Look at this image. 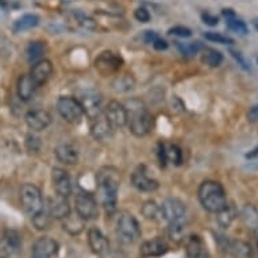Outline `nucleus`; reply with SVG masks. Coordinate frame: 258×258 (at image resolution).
<instances>
[{
  "instance_id": "obj_4",
  "label": "nucleus",
  "mask_w": 258,
  "mask_h": 258,
  "mask_svg": "<svg viewBox=\"0 0 258 258\" xmlns=\"http://www.w3.org/2000/svg\"><path fill=\"white\" fill-rule=\"evenodd\" d=\"M116 237L124 245H132L141 238V226L136 216L123 211L116 220Z\"/></svg>"
},
{
  "instance_id": "obj_44",
  "label": "nucleus",
  "mask_w": 258,
  "mask_h": 258,
  "mask_svg": "<svg viewBox=\"0 0 258 258\" xmlns=\"http://www.w3.org/2000/svg\"><path fill=\"white\" fill-rule=\"evenodd\" d=\"M202 21H203V23H206L208 26H216L219 23V18L210 13H204L202 14Z\"/></svg>"
},
{
  "instance_id": "obj_33",
  "label": "nucleus",
  "mask_w": 258,
  "mask_h": 258,
  "mask_svg": "<svg viewBox=\"0 0 258 258\" xmlns=\"http://www.w3.org/2000/svg\"><path fill=\"white\" fill-rule=\"evenodd\" d=\"M142 215L149 220H157L161 216V207L154 202V200H148L145 202L144 206L141 207Z\"/></svg>"
},
{
  "instance_id": "obj_45",
  "label": "nucleus",
  "mask_w": 258,
  "mask_h": 258,
  "mask_svg": "<svg viewBox=\"0 0 258 258\" xmlns=\"http://www.w3.org/2000/svg\"><path fill=\"white\" fill-rule=\"evenodd\" d=\"M152 45L156 50H166V49L169 47V45H168V42H166L165 39L160 38V37H158V38L152 43Z\"/></svg>"
},
{
  "instance_id": "obj_27",
  "label": "nucleus",
  "mask_w": 258,
  "mask_h": 258,
  "mask_svg": "<svg viewBox=\"0 0 258 258\" xmlns=\"http://www.w3.org/2000/svg\"><path fill=\"white\" fill-rule=\"evenodd\" d=\"M46 51V46L45 42L41 41H34V42H30L27 49H26V57L30 63H35L43 59V54Z\"/></svg>"
},
{
  "instance_id": "obj_5",
  "label": "nucleus",
  "mask_w": 258,
  "mask_h": 258,
  "mask_svg": "<svg viewBox=\"0 0 258 258\" xmlns=\"http://www.w3.org/2000/svg\"><path fill=\"white\" fill-rule=\"evenodd\" d=\"M21 203L26 214L31 216V218L39 214L45 208L42 192L34 184H25L22 186Z\"/></svg>"
},
{
  "instance_id": "obj_50",
  "label": "nucleus",
  "mask_w": 258,
  "mask_h": 258,
  "mask_svg": "<svg viewBox=\"0 0 258 258\" xmlns=\"http://www.w3.org/2000/svg\"><path fill=\"white\" fill-rule=\"evenodd\" d=\"M251 23H253L254 29H255V30H257V31H258V18H254L253 22H251Z\"/></svg>"
},
{
  "instance_id": "obj_10",
  "label": "nucleus",
  "mask_w": 258,
  "mask_h": 258,
  "mask_svg": "<svg viewBox=\"0 0 258 258\" xmlns=\"http://www.w3.org/2000/svg\"><path fill=\"white\" fill-rule=\"evenodd\" d=\"M104 118L107 119V122L110 123L114 130L126 126L127 112L124 104L116 102V100H111L104 108Z\"/></svg>"
},
{
  "instance_id": "obj_46",
  "label": "nucleus",
  "mask_w": 258,
  "mask_h": 258,
  "mask_svg": "<svg viewBox=\"0 0 258 258\" xmlns=\"http://www.w3.org/2000/svg\"><path fill=\"white\" fill-rule=\"evenodd\" d=\"M247 119L250 122H258V104L257 106H253L247 112Z\"/></svg>"
},
{
  "instance_id": "obj_23",
  "label": "nucleus",
  "mask_w": 258,
  "mask_h": 258,
  "mask_svg": "<svg viewBox=\"0 0 258 258\" xmlns=\"http://www.w3.org/2000/svg\"><path fill=\"white\" fill-rule=\"evenodd\" d=\"M168 251V245L165 241H162L161 238H154L150 241L144 242L141 245L140 253L144 258H150V257H161Z\"/></svg>"
},
{
  "instance_id": "obj_28",
  "label": "nucleus",
  "mask_w": 258,
  "mask_h": 258,
  "mask_svg": "<svg viewBox=\"0 0 258 258\" xmlns=\"http://www.w3.org/2000/svg\"><path fill=\"white\" fill-rule=\"evenodd\" d=\"M62 220V229L65 230L67 233L71 234V235H77V234H80L81 231L84 230L85 220L83 219V218H80L79 215H69Z\"/></svg>"
},
{
  "instance_id": "obj_3",
  "label": "nucleus",
  "mask_w": 258,
  "mask_h": 258,
  "mask_svg": "<svg viewBox=\"0 0 258 258\" xmlns=\"http://www.w3.org/2000/svg\"><path fill=\"white\" fill-rule=\"evenodd\" d=\"M198 196L204 210L212 214L220 212L229 203L223 185L214 180H206L202 182L198 190Z\"/></svg>"
},
{
  "instance_id": "obj_24",
  "label": "nucleus",
  "mask_w": 258,
  "mask_h": 258,
  "mask_svg": "<svg viewBox=\"0 0 258 258\" xmlns=\"http://www.w3.org/2000/svg\"><path fill=\"white\" fill-rule=\"evenodd\" d=\"M38 88L37 85L34 84V81L31 80L30 75H22L19 79H18V96L23 102H29L30 99L34 96L35 89Z\"/></svg>"
},
{
  "instance_id": "obj_7",
  "label": "nucleus",
  "mask_w": 258,
  "mask_h": 258,
  "mask_svg": "<svg viewBox=\"0 0 258 258\" xmlns=\"http://www.w3.org/2000/svg\"><path fill=\"white\" fill-rule=\"evenodd\" d=\"M75 206H76V214L80 218L87 222V220L96 219L99 215L98 200L95 196L88 194V192H79L75 198Z\"/></svg>"
},
{
  "instance_id": "obj_20",
  "label": "nucleus",
  "mask_w": 258,
  "mask_h": 258,
  "mask_svg": "<svg viewBox=\"0 0 258 258\" xmlns=\"http://www.w3.org/2000/svg\"><path fill=\"white\" fill-rule=\"evenodd\" d=\"M51 75H53V65L49 59H41L38 62L33 63V68L30 72V77L37 87L46 84Z\"/></svg>"
},
{
  "instance_id": "obj_52",
  "label": "nucleus",
  "mask_w": 258,
  "mask_h": 258,
  "mask_svg": "<svg viewBox=\"0 0 258 258\" xmlns=\"http://www.w3.org/2000/svg\"><path fill=\"white\" fill-rule=\"evenodd\" d=\"M257 62H258V58H257Z\"/></svg>"
},
{
  "instance_id": "obj_40",
  "label": "nucleus",
  "mask_w": 258,
  "mask_h": 258,
  "mask_svg": "<svg viewBox=\"0 0 258 258\" xmlns=\"http://www.w3.org/2000/svg\"><path fill=\"white\" fill-rule=\"evenodd\" d=\"M168 34L180 37V38H189L192 35V30L188 29V27H184V26H174V27L168 30Z\"/></svg>"
},
{
  "instance_id": "obj_11",
  "label": "nucleus",
  "mask_w": 258,
  "mask_h": 258,
  "mask_svg": "<svg viewBox=\"0 0 258 258\" xmlns=\"http://www.w3.org/2000/svg\"><path fill=\"white\" fill-rule=\"evenodd\" d=\"M132 182L133 185L141 192H154L160 186L156 178L150 177L148 168L145 165L137 166L132 174Z\"/></svg>"
},
{
  "instance_id": "obj_1",
  "label": "nucleus",
  "mask_w": 258,
  "mask_h": 258,
  "mask_svg": "<svg viewBox=\"0 0 258 258\" xmlns=\"http://www.w3.org/2000/svg\"><path fill=\"white\" fill-rule=\"evenodd\" d=\"M99 202L106 211L112 212L116 208L120 174L112 166H104L96 174Z\"/></svg>"
},
{
  "instance_id": "obj_16",
  "label": "nucleus",
  "mask_w": 258,
  "mask_h": 258,
  "mask_svg": "<svg viewBox=\"0 0 258 258\" xmlns=\"http://www.w3.org/2000/svg\"><path fill=\"white\" fill-rule=\"evenodd\" d=\"M51 181L54 186L55 194L63 198H68L72 194V182L68 172L62 168H53L51 170Z\"/></svg>"
},
{
  "instance_id": "obj_42",
  "label": "nucleus",
  "mask_w": 258,
  "mask_h": 258,
  "mask_svg": "<svg viewBox=\"0 0 258 258\" xmlns=\"http://www.w3.org/2000/svg\"><path fill=\"white\" fill-rule=\"evenodd\" d=\"M134 18H136L137 21L141 22V23H148L150 21V13L148 11V9H145V7H138V9L134 11Z\"/></svg>"
},
{
  "instance_id": "obj_49",
  "label": "nucleus",
  "mask_w": 258,
  "mask_h": 258,
  "mask_svg": "<svg viewBox=\"0 0 258 258\" xmlns=\"http://www.w3.org/2000/svg\"><path fill=\"white\" fill-rule=\"evenodd\" d=\"M254 241H255V246H257L258 250V227H255V230H254Z\"/></svg>"
},
{
  "instance_id": "obj_19",
  "label": "nucleus",
  "mask_w": 258,
  "mask_h": 258,
  "mask_svg": "<svg viewBox=\"0 0 258 258\" xmlns=\"http://www.w3.org/2000/svg\"><path fill=\"white\" fill-rule=\"evenodd\" d=\"M47 212L51 218L62 220L67 216L71 215V206H69L68 198L55 195L49 198L47 200Z\"/></svg>"
},
{
  "instance_id": "obj_6",
  "label": "nucleus",
  "mask_w": 258,
  "mask_h": 258,
  "mask_svg": "<svg viewBox=\"0 0 258 258\" xmlns=\"http://www.w3.org/2000/svg\"><path fill=\"white\" fill-rule=\"evenodd\" d=\"M55 107H57L59 116L65 119L68 123H72V124L80 123L83 115H84V110H83L80 100H77L76 98H72V96L58 98Z\"/></svg>"
},
{
  "instance_id": "obj_37",
  "label": "nucleus",
  "mask_w": 258,
  "mask_h": 258,
  "mask_svg": "<svg viewBox=\"0 0 258 258\" xmlns=\"http://www.w3.org/2000/svg\"><path fill=\"white\" fill-rule=\"evenodd\" d=\"M50 218L51 216L49 215V212L47 210L43 208L42 211L37 214L35 216H33L31 219H33V223H34L35 229L37 230H46L49 227V224H50Z\"/></svg>"
},
{
  "instance_id": "obj_9",
  "label": "nucleus",
  "mask_w": 258,
  "mask_h": 258,
  "mask_svg": "<svg viewBox=\"0 0 258 258\" xmlns=\"http://www.w3.org/2000/svg\"><path fill=\"white\" fill-rule=\"evenodd\" d=\"M161 207V216L169 223L178 222V220H185L186 207L180 199L176 198H168L162 202Z\"/></svg>"
},
{
  "instance_id": "obj_31",
  "label": "nucleus",
  "mask_w": 258,
  "mask_h": 258,
  "mask_svg": "<svg viewBox=\"0 0 258 258\" xmlns=\"http://www.w3.org/2000/svg\"><path fill=\"white\" fill-rule=\"evenodd\" d=\"M202 61L206 65H208V67H211V68H216V67H219L220 63L223 62V54L220 51L215 50V49L207 47V49H203Z\"/></svg>"
},
{
  "instance_id": "obj_51",
  "label": "nucleus",
  "mask_w": 258,
  "mask_h": 258,
  "mask_svg": "<svg viewBox=\"0 0 258 258\" xmlns=\"http://www.w3.org/2000/svg\"><path fill=\"white\" fill-rule=\"evenodd\" d=\"M0 7H3V9H6V7H7V5L5 3V0H0Z\"/></svg>"
},
{
  "instance_id": "obj_29",
  "label": "nucleus",
  "mask_w": 258,
  "mask_h": 258,
  "mask_svg": "<svg viewBox=\"0 0 258 258\" xmlns=\"http://www.w3.org/2000/svg\"><path fill=\"white\" fill-rule=\"evenodd\" d=\"M39 25V18L35 14H26L23 17H21L15 23H14L13 29L15 33H21V31H26L35 27Z\"/></svg>"
},
{
  "instance_id": "obj_21",
  "label": "nucleus",
  "mask_w": 258,
  "mask_h": 258,
  "mask_svg": "<svg viewBox=\"0 0 258 258\" xmlns=\"http://www.w3.org/2000/svg\"><path fill=\"white\" fill-rule=\"evenodd\" d=\"M54 154L59 162L67 164V165H73V164H77V161H79V148L69 141L61 142L55 148Z\"/></svg>"
},
{
  "instance_id": "obj_13",
  "label": "nucleus",
  "mask_w": 258,
  "mask_h": 258,
  "mask_svg": "<svg viewBox=\"0 0 258 258\" xmlns=\"http://www.w3.org/2000/svg\"><path fill=\"white\" fill-rule=\"evenodd\" d=\"M22 246L21 235L15 230H7L0 239V258H11Z\"/></svg>"
},
{
  "instance_id": "obj_26",
  "label": "nucleus",
  "mask_w": 258,
  "mask_h": 258,
  "mask_svg": "<svg viewBox=\"0 0 258 258\" xmlns=\"http://www.w3.org/2000/svg\"><path fill=\"white\" fill-rule=\"evenodd\" d=\"M229 253L234 258H251L253 257V249L247 242L242 239H231Z\"/></svg>"
},
{
  "instance_id": "obj_47",
  "label": "nucleus",
  "mask_w": 258,
  "mask_h": 258,
  "mask_svg": "<svg viewBox=\"0 0 258 258\" xmlns=\"http://www.w3.org/2000/svg\"><path fill=\"white\" fill-rule=\"evenodd\" d=\"M157 38H158V35H157L154 31H145L144 41L146 43H153Z\"/></svg>"
},
{
  "instance_id": "obj_8",
  "label": "nucleus",
  "mask_w": 258,
  "mask_h": 258,
  "mask_svg": "<svg viewBox=\"0 0 258 258\" xmlns=\"http://www.w3.org/2000/svg\"><path fill=\"white\" fill-rule=\"evenodd\" d=\"M123 65L122 57L114 51H103L95 59V68L103 76H110L112 73L118 72Z\"/></svg>"
},
{
  "instance_id": "obj_48",
  "label": "nucleus",
  "mask_w": 258,
  "mask_h": 258,
  "mask_svg": "<svg viewBox=\"0 0 258 258\" xmlns=\"http://www.w3.org/2000/svg\"><path fill=\"white\" fill-rule=\"evenodd\" d=\"M222 15H223L226 19H227V18L237 17V15H235V11H233L231 9H223V10H222Z\"/></svg>"
},
{
  "instance_id": "obj_41",
  "label": "nucleus",
  "mask_w": 258,
  "mask_h": 258,
  "mask_svg": "<svg viewBox=\"0 0 258 258\" xmlns=\"http://www.w3.org/2000/svg\"><path fill=\"white\" fill-rule=\"evenodd\" d=\"M230 54L233 55V58L237 61L238 65H239L242 69H245V71H250L249 62L246 61V58L243 57V54H242L241 51L235 50V49H230Z\"/></svg>"
},
{
  "instance_id": "obj_18",
  "label": "nucleus",
  "mask_w": 258,
  "mask_h": 258,
  "mask_svg": "<svg viewBox=\"0 0 258 258\" xmlns=\"http://www.w3.org/2000/svg\"><path fill=\"white\" fill-rule=\"evenodd\" d=\"M89 247L96 255H107L110 253V242L98 227H91L88 231Z\"/></svg>"
},
{
  "instance_id": "obj_39",
  "label": "nucleus",
  "mask_w": 258,
  "mask_h": 258,
  "mask_svg": "<svg viewBox=\"0 0 258 258\" xmlns=\"http://www.w3.org/2000/svg\"><path fill=\"white\" fill-rule=\"evenodd\" d=\"M26 149L29 153H38L41 149V140L35 134H27L26 136Z\"/></svg>"
},
{
  "instance_id": "obj_15",
  "label": "nucleus",
  "mask_w": 258,
  "mask_h": 258,
  "mask_svg": "<svg viewBox=\"0 0 258 258\" xmlns=\"http://www.w3.org/2000/svg\"><path fill=\"white\" fill-rule=\"evenodd\" d=\"M58 253V243L49 237L38 238L31 247V258H53Z\"/></svg>"
},
{
  "instance_id": "obj_38",
  "label": "nucleus",
  "mask_w": 258,
  "mask_h": 258,
  "mask_svg": "<svg viewBox=\"0 0 258 258\" xmlns=\"http://www.w3.org/2000/svg\"><path fill=\"white\" fill-rule=\"evenodd\" d=\"M204 38L210 41V42L214 43H220V45H231L234 43V41L229 37H226V35L220 34V33H214V31H208L204 34Z\"/></svg>"
},
{
  "instance_id": "obj_32",
  "label": "nucleus",
  "mask_w": 258,
  "mask_h": 258,
  "mask_svg": "<svg viewBox=\"0 0 258 258\" xmlns=\"http://www.w3.org/2000/svg\"><path fill=\"white\" fill-rule=\"evenodd\" d=\"M136 80L132 75H120L112 81V89L116 92H128L134 88Z\"/></svg>"
},
{
  "instance_id": "obj_2",
  "label": "nucleus",
  "mask_w": 258,
  "mask_h": 258,
  "mask_svg": "<svg viewBox=\"0 0 258 258\" xmlns=\"http://www.w3.org/2000/svg\"><path fill=\"white\" fill-rule=\"evenodd\" d=\"M127 112V126L136 137L148 136L153 127V116L148 107L140 99H130L124 103Z\"/></svg>"
},
{
  "instance_id": "obj_12",
  "label": "nucleus",
  "mask_w": 258,
  "mask_h": 258,
  "mask_svg": "<svg viewBox=\"0 0 258 258\" xmlns=\"http://www.w3.org/2000/svg\"><path fill=\"white\" fill-rule=\"evenodd\" d=\"M81 106H83V110H84V114H87L89 119H95L102 115V95L96 91H87L85 93H83L81 96Z\"/></svg>"
},
{
  "instance_id": "obj_17",
  "label": "nucleus",
  "mask_w": 258,
  "mask_h": 258,
  "mask_svg": "<svg viewBox=\"0 0 258 258\" xmlns=\"http://www.w3.org/2000/svg\"><path fill=\"white\" fill-rule=\"evenodd\" d=\"M26 124L29 126L30 130L35 133L43 132L45 128L50 126L51 116L45 110H31L25 116Z\"/></svg>"
},
{
  "instance_id": "obj_14",
  "label": "nucleus",
  "mask_w": 258,
  "mask_h": 258,
  "mask_svg": "<svg viewBox=\"0 0 258 258\" xmlns=\"http://www.w3.org/2000/svg\"><path fill=\"white\" fill-rule=\"evenodd\" d=\"M157 154H158V160H160L161 166H166L168 162L173 164V165H181L182 152L177 145L161 142V144H158Z\"/></svg>"
},
{
  "instance_id": "obj_30",
  "label": "nucleus",
  "mask_w": 258,
  "mask_h": 258,
  "mask_svg": "<svg viewBox=\"0 0 258 258\" xmlns=\"http://www.w3.org/2000/svg\"><path fill=\"white\" fill-rule=\"evenodd\" d=\"M218 215V223L222 229H229L230 224L233 223V220L235 219L237 216V208L234 204H229L222 210L220 212L216 214Z\"/></svg>"
},
{
  "instance_id": "obj_25",
  "label": "nucleus",
  "mask_w": 258,
  "mask_h": 258,
  "mask_svg": "<svg viewBox=\"0 0 258 258\" xmlns=\"http://www.w3.org/2000/svg\"><path fill=\"white\" fill-rule=\"evenodd\" d=\"M186 258H204L207 254L206 246L199 235H190L185 243Z\"/></svg>"
},
{
  "instance_id": "obj_34",
  "label": "nucleus",
  "mask_w": 258,
  "mask_h": 258,
  "mask_svg": "<svg viewBox=\"0 0 258 258\" xmlns=\"http://www.w3.org/2000/svg\"><path fill=\"white\" fill-rule=\"evenodd\" d=\"M174 45L184 57H194L200 50H203V46L200 45V42H174Z\"/></svg>"
},
{
  "instance_id": "obj_22",
  "label": "nucleus",
  "mask_w": 258,
  "mask_h": 258,
  "mask_svg": "<svg viewBox=\"0 0 258 258\" xmlns=\"http://www.w3.org/2000/svg\"><path fill=\"white\" fill-rule=\"evenodd\" d=\"M114 128L111 127V124L107 122V119L104 116H98L93 119L92 126H91V134L96 141L100 142H106L112 137Z\"/></svg>"
},
{
  "instance_id": "obj_36",
  "label": "nucleus",
  "mask_w": 258,
  "mask_h": 258,
  "mask_svg": "<svg viewBox=\"0 0 258 258\" xmlns=\"http://www.w3.org/2000/svg\"><path fill=\"white\" fill-rule=\"evenodd\" d=\"M226 26L229 27V30H231L233 33H237V34L246 35L249 33L247 25L242 19H238L237 17L227 18L226 19Z\"/></svg>"
},
{
  "instance_id": "obj_35",
  "label": "nucleus",
  "mask_w": 258,
  "mask_h": 258,
  "mask_svg": "<svg viewBox=\"0 0 258 258\" xmlns=\"http://www.w3.org/2000/svg\"><path fill=\"white\" fill-rule=\"evenodd\" d=\"M185 234V220H178V222H172L169 223L168 229V235L172 241H181Z\"/></svg>"
},
{
  "instance_id": "obj_43",
  "label": "nucleus",
  "mask_w": 258,
  "mask_h": 258,
  "mask_svg": "<svg viewBox=\"0 0 258 258\" xmlns=\"http://www.w3.org/2000/svg\"><path fill=\"white\" fill-rule=\"evenodd\" d=\"M216 242H218V245H219L220 249L229 253L230 243H231V239H230L229 237H226V235H220V234H216Z\"/></svg>"
}]
</instances>
